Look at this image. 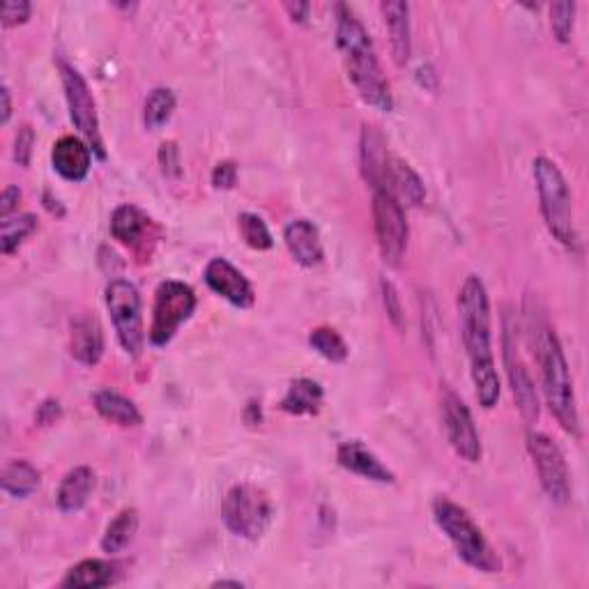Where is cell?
Segmentation results:
<instances>
[{"mask_svg":"<svg viewBox=\"0 0 589 589\" xmlns=\"http://www.w3.org/2000/svg\"><path fill=\"white\" fill-rule=\"evenodd\" d=\"M0 99H3V118H0V122L7 125V122H10V116H12V99H10V90H7V86H3V90H0Z\"/></svg>","mask_w":589,"mask_h":589,"instance_id":"cell-42","label":"cell"},{"mask_svg":"<svg viewBox=\"0 0 589 589\" xmlns=\"http://www.w3.org/2000/svg\"><path fill=\"white\" fill-rule=\"evenodd\" d=\"M205 283L214 293L224 297L226 302H231L233 307L249 309L254 304V288H251L249 279L237 270L231 260L212 258L205 265Z\"/></svg>","mask_w":589,"mask_h":589,"instance_id":"cell-14","label":"cell"},{"mask_svg":"<svg viewBox=\"0 0 589 589\" xmlns=\"http://www.w3.org/2000/svg\"><path fill=\"white\" fill-rule=\"evenodd\" d=\"M260 403H256V401H251L249 405H247V422L251 424V426H256V424H260Z\"/></svg>","mask_w":589,"mask_h":589,"instance_id":"cell-43","label":"cell"},{"mask_svg":"<svg viewBox=\"0 0 589 589\" xmlns=\"http://www.w3.org/2000/svg\"><path fill=\"white\" fill-rule=\"evenodd\" d=\"M527 451H530L534 468L539 472L541 488L550 497V502L569 504L571 500V474L566 468L564 454L546 433H530L527 435Z\"/></svg>","mask_w":589,"mask_h":589,"instance_id":"cell-11","label":"cell"},{"mask_svg":"<svg viewBox=\"0 0 589 589\" xmlns=\"http://www.w3.org/2000/svg\"><path fill=\"white\" fill-rule=\"evenodd\" d=\"M237 221H240V233L244 237V242H247L251 249H256V251L272 249V244H274L272 233H270V228L265 226V221L258 217V214L244 212V214H240V219Z\"/></svg>","mask_w":589,"mask_h":589,"instance_id":"cell-32","label":"cell"},{"mask_svg":"<svg viewBox=\"0 0 589 589\" xmlns=\"http://www.w3.org/2000/svg\"><path fill=\"white\" fill-rule=\"evenodd\" d=\"M532 173L534 182H537L543 221H546L550 235L560 244H564L566 249H576L578 231L576 221H573L571 191L562 171L548 157H537L532 164Z\"/></svg>","mask_w":589,"mask_h":589,"instance_id":"cell-5","label":"cell"},{"mask_svg":"<svg viewBox=\"0 0 589 589\" xmlns=\"http://www.w3.org/2000/svg\"><path fill=\"white\" fill-rule=\"evenodd\" d=\"M573 14H576V3H569V0H562V3H555L550 7V28H553L555 37L562 44L571 40Z\"/></svg>","mask_w":589,"mask_h":589,"instance_id":"cell-33","label":"cell"},{"mask_svg":"<svg viewBox=\"0 0 589 589\" xmlns=\"http://www.w3.org/2000/svg\"><path fill=\"white\" fill-rule=\"evenodd\" d=\"M33 145H35V134L33 129L28 125L19 129L17 141H14V159H17L19 166H28L30 164V155H33Z\"/></svg>","mask_w":589,"mask_h":589,"instance_id":"cell-36","label":"cell"},{"mask_svg":"<svg viewBox=\"0 0 589 589\" xmlns=\"http://www.w3.org/2000/svg\"><path fill=\"white\" fill-rule=\"evenodd\" d=\"M136 530H139V514L136 509H125L111 520L109 527H106L104 539H102V550L109 555H116L120 550L129 546V541L134 539Z\"/></svg>","mask_w":589,"mask_h":589,"instance_id":"cell-28","label":"cell"},{"mask_svg":"<svg viewBox=\"0 0 589 589\" xmlns=\"http://www.w3.org/2000/svg\"><path fill=\"white\" fill-rule=\"evenodd\" d=\"M58 67H60V79H63L67 106H70V118L74 122V127L86 136V141L90 148H93L95 155L99 159H104L106 152H104L102 134H99V118H97V106H95L93 93H90L86 79H83L72 65H67L65 60H58Z\"/></svg>","mask_w":589,"mask_h":589,"instance_id":"cell-10","label":"cell"},{"mask_svg":"<svg viewBox=\"0 0 589 589\" xmlns=\"http://www.w3.org/2000/svg\"><path fill=\"white\" fill-rule=\"evenodd\" d=\"M373 226L382 260L387 265H399L408 247V221L399 198L389 189L373 191Z\"/></svg>","mask_w":589,"mask_h":589,"instance_id":"cell-9","label":"cell"},{"mask_svg":"<svg viewBox=\"0 0 589 589\" xmlns=\"http://www.w3.org/2000/svg\"><path fill=\"white\" fill-rule=\"evenodd\" d=\"M502 357H504V369H507L511 392H514L516 405L520 415L527 424L539 422V396L537 387H534V380L527 371L523 357L518 353L516 346V332L514 325H511L509 316H504V334H502Z\"/></svg>","mask_w":589,"mask_h":589,"instance_id":"cell-12","label":"cell"},{"mask_svg":"<svg viewBox=\"0 0 589 589\" xmlns=\"http://www.w3.org/2000/svg\"><path fill=\"white\" fill-rule=\"evenodd\" d=\"M95 408L106 422H113L118 426H139L143 422V415L134 405V401L113 392V389H102V392L95 394Z\"/></svg>","mask_w":589,"mask_h":589,"instance_id":"cell-25","label":"cell"},{"mask_svg":"<svg viewBox=\"0 0 589 589\" xmlns=\"http://www.w3.org/2000/svg\"><path fill=\"white\" fill-rule=\"evenodd\" d=\"M272 516L274 507L270 495L263 488L251 484L233 486L226 495L224 507H221V518H224L228 530L235 537L249 541H258L263 537L272 523Z\"/></svg>","mask_w":589,"mask_h":589,"instance_id":"cell-6","label":"cell"},{"mask_svg":"<svg viewBox=\"0 0 589 589\" xmlns=\"http://www.w3.org/2000/svg\"><path fill=\"white\" fill-rule=\"evenodd\" d=\"M51 162L60 178L81 182L86 180L90 166H93V148L83 143L79 136H63L53 143Z\"/></svg>","mask_w":589,"mask_h":589,"instance_id":"cell-15","label":"cell"},{"mask_svg":"<svg viewBox=\"0 0 589 589\" xmlns=\"http://www.w3.org/2000/svg\"><path fill=\"white\" fill-rule=\"evenodd\" d=\"M0 484L7 495L24 500L40 488V472L28 461H10L0 474Z\"/></svg>","mask_w":589,"mask_h":589,"instance_id":"cell-26","label":"cell"},{"mask_svg":"<svg viewBox=\"0 0 589 589\" xmlns=\"http://www.w3.org/2000/svg\"><path fill=\"white\" fill-rule=\"evenodd\" d=\"M530 320H534L532 313ZM530 341L534 355H537V362L541 366L543 394H546L550 412H553L566 433H571L573 438H580V417L576 394H573L571 371L569 364H566L560 339H557L553 327L546 323V318L539 316L534 320V327L530 330Z\"/></svg>","mask_w":589,"mask_h":589,"instance_id":"cell-3","label":"cell"},{"mask_svg":"<svg viewBox=\"0 0 589 589\" xmlns=\"http://www.w3.org/2000/svg\"><path fill=\"white\" fill-rule=\"evenodd\" d=\"M116 569L104 560H83L67 571L63 587H109L116 580Z\"/></svg>","mask_w":589,"mask_h":589,"instance_id":"cell-27","label":"cell"},{"mask_svg":"<svg viewBox=\"0 0 589 589\" xmlns=\"http://www.w3.org/2000/svg\"><path fill=\"white\" fill-rule=\"evenodd\" d=\"M359 145H362V148H359V155H362V171H364L366 182L373 187V191L387 189L389 152L382 134L376 127H364L362 143Z\"/></svg>","mask_w":589,"mask_h":589,"instance_id":"cell-19","label":"cell"},{"mask_svg":"<svg viewBox=\"0 0 589 589\" xmlns=\"http://www.w3.org/2000/svg\"><path fill=\"white\" fill-rule=\"evenodd\" d=\"M387 189L396 198H403L408 205H422L426 198L424 182L412 168L401 162V159L389 157V171H387Z\"/></svg>","mask_w":589,"mask_h":589,"instance_id":"cell-22","label":"cell"},{"mask_svg":"<svg viewBox=\"0 0 589 589\" xmlns=\"http://www.w3.org/2000/svg\"><path fill=\"white\" fill-rule=\"evenodd\" d=\"M228 585H231V587H242L240 580H219V583H214V587H228Z\"/></svg>","mask_w":589,"mask_h":589,"instance_id":"cell-44","label":"cell"},{"mask_svg":"<svg viewBox=\"0 0 589 589\" xmlns=\"http://www.w3.org/2000/svg\"><path fill=\"white\" fill-rule=\"evenodd\" d=\"M106 307L118 332L120 346L127 350V355L139 357L145 346L139 290L125 279H113L106 286Z\"/></svg>","mask_w":589,"mask_h":589,"instance_id":"cell-8","label":"cell"},{"mask_svg":"<svg viewBox=\"0 0 589 589\" xmlns=\"http://www.w3.org/2000/svg\"><path fill=\"white\" fill-rule=\"evenodd\" d=\"M442 426H445L449 445L463 461L468 463H479L481 461V440L477 433V426H474V419L470 415L468 405L461 401L454 389L445 387L442 389Z\"/></svg>","mask_w":589,"mask_h":589,"instance_id":"cell-13","label":"cell"},{"mask_svg":"<svg viewBox=\"0 0 589 589\" xmlns=\"http://www.w3.org/2000/svg\"><path fill=\"white\" fill-rule=\"evenodd\" d=\"M60 415H63V410H60L58 401H44L40 408H37L35 422L40 426H51V424L58 422Z\"/></svg>","mask_w":589,"mask_h":589,"instance_id":"cell-39","label":"cell"},{"mask_svg":"<svg viewBox=\"0 0 589 589\" xmlns=\"http://www.w3.org/2000/svg\"><path fill=\"white\" fill-rule=\"evenodd\" d=\"M382 17L389 30V42H392L394 63L405 67L412 53V37H410V5L403 0H392V3L380 5Z\"/></svg>","mask_w":589,"mask_h":589,"instance_id":"cell-18","label":"cell"},{"mask_svg":"<svg viewBox=\"0 0 589 589\" xmlns=\"http://www.w3.org/2000/svg\"><path fill=\"white\" fill-rule=\"evenodd\" d=\"M21 198V191L17 187H7L0 198V217H12V212L17 210V203Z\"/></svg>","mask_w":589,"mask_h":589,"instance_id":"cell-40","label":"cell"},{"mask_svg":"<svg viewBox=\"0 0 589 589\" xmlns=\"http://www.w3.org/2000/svg\"><path fill=\"white\" fill-rule=\"evenodd\" d=\"M70 350L76 362L86 366L99 364L104 355V334L95 316H83L72 325Z\"/></svg>","mask_w":589,"mask_h":589,"instance_id":"cell-20","label":"cell"},{"mask_svg":"<svg viewBox=\"0 0 589 589\" xmlns=\"http://www.w3.org/2000/svg\"><path fill=\"white\" fill-rule=\"evenodd\" d=\"M286 10L290 14V19L297 21V24H304L309 17V3H286Z\"/></svg>","mask_w":589,"mask_h":589,"instance_id":"cell-41","label":"cell"},{"mask_svg":"<svg viewBox=\"0 0 589 589\" xmlns=\"http://www.w3.org/2000/svg\"><path fill=\"white\" fill-rule=\"evenodd\" d=\"M37 219L35 214H17V217H5L0 224V251L10 256L24 244L30 233H35Z\"/></svg>","mask_w":589,"mask_h":589,"instance_id":"cell-29","label":"cell"},{"mask_svg":"<svg viewBox=\"0 0 589 589\" xmlns=\"http://www.w3.org/2000/svg\"><path fill=\"white\" fill-rule=\"evenodd\" d=\"M433 518L440 530L447 534L451 546L456 548L458 557L465 564L481 573H497L502 569L500 557L495 555V550L486 541L481 527L474 523L472 516L461 504L451 502L447 497H438L433 502Z\"/></svg>","mask_w":589,"mask_h":589,"instance_id":"cell-4","label":"cell"},{"mask_svg":"<svg viewBox=\"0 0 589 589\" xmlns=\"http://www.w3.org/2000/svg\"><path fill=\"white\" fill-rule=\"evenodd\" d=\"M159 164H162L166 175H173V178H178V175H180V150H178V145L164 143L162 148H159Z\"/></svg>","mask_w":589,"mask_h":589,"instance_id":"cell-37","label":"cell"},{"mask_svg":"<svg viewBox=\"0 0 589 589\" xmlns=\"http://www.w3.org/2000/svg\"><path fill=\"white\" fill-rule=\"evenodd\" d=\"M309 346L332 364H341L348 359L346 341H343V336L332 330V327H316V330H311Z\"/></svg>","mask_w":589,"mask_h":589,"instance_id":"cell-31","label":"cell"},{"mask_svg":"<svg viewBox=\"0 0 589 589\" xmlns=\"http://www.w3.org/2000/svg\"><path fill=\"white\" fill-rule=\"evenodd\" d=\"M323 387L311 378H297L290 382L286 396L281 401V410L288 415H316L323 405Z\"/></svg>","mask_w":589,"mask_h":589,"instance_id":"cell-23","label":"cell"},{"mask_svg":"<svg viewBox=\"0 0 589 589\" xmlns=\"http://www.w3.org/2000/svg\"><path fill=\"white\" fill-rule=\"evenodd\" d=\"M458 316L477 399L486 410H491L500 399V378L491 350V302L484 281L477 274H470L458 293Z\"/></svg>","mask_w":589,"mask_h":589,"instance_id":"cell-1","label":"cell"},{"mask_svg":"<svg viewBox=\"0 0 589 589\" xmlns=\"http://www.w3.org/2000/svg\"><path fill=\"white\" fill-rule=\"evenodd\" d=\"M196 309V295L191 286L182 281H164L155 293V309H152L150 343L164 348L173 341L182 325L191 318Z\"/></svg>","mask_w":589,"mask_h":589,"instance_id":"cell-7","label":"cell"},{"mask_svg":"<svg viewBox=\"0 0 589 589\" xmlns=\"http://www.w3.org/2000/svg\"><path fill=\"white\" fill-rule=\"evenodd\" d=\"M93 488H95V472L86 468V465L67 472L65 479L60 481V488L56 495L60 511H65V514H74V511L86 507Z\"/></svg>","mask_w":589,"mask_h":589,"instance_id":"cell-21","label":"cell"},{"mask_svg":"<svg viewBox=\"0 0 589 589\" xmlns=\"http://www.w3.org/2000/svg\"><path fill=\"white\" fill-rule=\"evenodd\" d=\"M150 228V217L134 208V205H120L111 217V235L127 247H139Z\"/></svg>","mask_w":589,"mask_h":589,"instance_id":"cell-24","label":"cell"},{"mask_svg":"<svg viewBox=\"0 0 589 589\" xmlns=\"http://www.w3.org/2000/svg\"><path fill=\"white\" fill-rule=\"evenodd\" d=\"M336 458H339L341 468H346L350 472L359 474V477L378 481V484H394V472L382 465L380 458L373 454L371 449H366L362 442H343L336 451Z\"/></svg>","mask_w":589,"mask_h":589,"instance_id":"cell-17","label":"cell"},{"mask_svg":"<svg viewBox=\"0 0 589 589\" xmlns=\"http://www.w3.org/2000/svg\"><path fill=\"white\" fill-rule=\"evenodd\" d=\"M175 111V95L168 88H155L145 99V111L143 122L150 132L162 129L168 120H171Z\"/></svg>","mask_w":589,"mask_h":589,"instance_id":"cell-30","label":"cell"},{"mask_svg":"<svg viewBox=\"0 0 589 589\" xmlns=\"http://www.w3.org/2000/svg\"><path fill=\"white\" fill-rule=\"evenodd\" d=\"M382 300H385V307L389 313V320L396 327H403V307H401V297H399V290L392 281H382Z\"/></svg>","mask_w":589,"mask_h":589,"instance_id":"cell-34","label":"cell"},{"mask_svg":"<svg viewBox=\"0 0 589 589\" xmlns=\"http://www.w3.org/2000/svg\"><path fill=\"white\" fill-rule=\"evenodd\" d=\"M283 242H286L295 263H300L302 267H316L323 263V242H320L318 228L309 219L290 221L286 231H283Z\"/></svg>","mask_w":589,"mask_h":589,"instance_id":"cell-16","label":"cell"},{"mask_svg":"<svg viewBox=\"0 0 589 589\" xmlns=\"http://www.w3.org/2000/svg\"><path fill=\"white\" fill-rule=\"evenodd\" d=\"M336 44L346 63V70L359 97L373 109L389 113L394 109V99L389 86L382 76L376 49L362 21L348 5H336Z\"/></svg>","mask_w":589,"mask_h":589,"instance_id":"cell-2","label":"cell"},{"mask_svg":"<svg viewBox=\"0 0 589 589\" xmlns=\"http://www.w3.org/2000/svg\"><path fill=\"white\" fill-rule=\"evenodd\" d=\"M237 182V168L233 162H221L212 171V185L217 189H233Z\"/></svg>","mask_w":589,"mask_h":589,"instance_id":"cell-38","label":"cell"},{"mask_svg":"<svg viewBox=\"0 0 589 589\" xmlns=\"http://www.w3.org/2000/svg\"><path fill=\"white\" fill-rule=\"evenodd\" d=\"M30 10H33V5L26 3V0H10V3H5L3 7V26L5 28H12V26H19V24H26L30 19Z\"/></svg>","mask_w":589,"mask_h":589,"instance_id":"cell-35","label":"cell"}]
</instances>
